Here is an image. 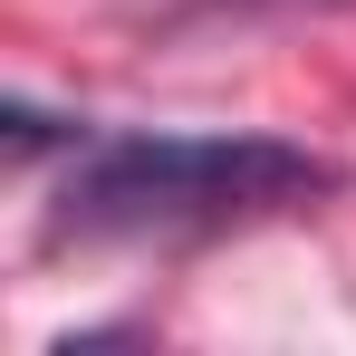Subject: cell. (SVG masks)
Wrapping results in <instances>:
<instances>
[{"label":"cell","mask_w":356,"mask_h":356,"mask_svg":"<svg viewBox=\"0 0 356 356\" xmlns=\"http://www.w3.org/2000/svg\"><path fill=\"white\" fill-rule=\"evenodd\" d=\"M327 193V164L280 135H116L67 174L58 232L135 241V232H222L250 212H289Z\"/></svg>","instance_id":"cell-1"}]
</instances>
